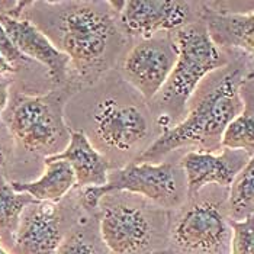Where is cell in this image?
Returning a JSON list of instances; mask_svg holds the SVG:
<instances>
[{
	"instance_id": "30bf717a",
	"label": "cell",
	"mask_w": 254,
	"mask_h": 254,
	"mask_svg": "<svg viewBox=\"0 0 254 254\" xmlns=\"http://www.w3.org/2000/svg\"><path fill=\"white\" fill-rule=\"evenodd\" d=\"M119 15L122 29L128 37L148 39L172 34L199 20L190 1L180 0H129L111 1Z\"/></svg>"
},
{
	"instance_id": "7402d4cb",
	"label": "cell",
	"mask_w": 254,
	"mask_h": 254,
	"mask_svg": "<svg viewBox=\"0 0 254 254\" xmlns=\"http://www.w3.org/2000/svg\"><path fill=\"white\" fill-rule=\"evenodd\" d=\"M0 54H3L6 57V60L9 63H12L18 70H19V65L32 63L31 60L26 59L16 48V45L13 44V41L10 39L9 34L6 32V29H4V26L1 23H0Z\"/></svg>"
},
{
	"instance_id": "83f0119b",
	"label": "cell",
	"mask_w": 254,
	"mask_h": 254,
	"mask_svg": "<svg viewBox=\"0 0 254 254\" xmlns=\"http://www.w3.org/2000/svg\"><path fill=\"white\" fill-rule=\"evenodd\" d=\"M160 254H169V253H167V252H164V253H160Z\"/></svg>"
},
{
	"instance_id": "9a60e30c",
	"label": "cell",
	"mask_w": 254,
	"mask_h": 254,
	"mask_svg": "<svg viewBox=\"0 0 254 254\" xmlns=\"http://www.w3.org/2000/svg\"><path fill=\"white\" fill-rule=\"evenodd\" d=\"M202 20L219 48H237L254 57V12L221 13L203 9Z\"/></svg>"
},
{
	"instance_id": "5b68a950",
	"label": "cell",
	"mask_w": 254,
	"mask_h": 254,
	"mask_svg": "<svg viewBox=\"0 0 254 254\" xmlns=\"http://www.w3.org/2000/svg\"><path fill=\"white\" fill-rule=\"evenodd\" d=\"M170 212L147 199L112 192L99 203V230L111 254H160L169 247Z\"/></svg>"
},
{
	"instance_id": "d6986e66",
	"label": "cell",
	"mask_w": 254,
	"mask_h": 254,
	"mask_svg": "<svg viewBox=\"0 0 254 254\" xmlns=\"http://www.w3.org/2000/svg\"><path fill=\"white\" fill-rule=\"evenodd\" d=\"M92 214L84 212L70 227L57 254H111L102 240L99 222H93Z\"/></svg>"
},
{
	"instance_id": "cb8c5ba5",
	"label": "cell",
	"mask_w": 254,
	"mask_h": 254,
	"mask_svg": "<svg viewBox=\"0 0 254 254\" xmlns=\"http://www.w3.org/2000/svg\"><path fill=\"white\" fill-rule=\"evenodd\" d=\"M10 84H12V78L9 76L0 77V119L10 102Z\"/></svg>"
},
{
	"instance_id": "5bb4252c",
	"label": "cell",
	"mask_w": 254,
	"mask_h": 254,
	"mask_svg": "<svg viewBox=\"0 0 254 254\" xmlns=\"http://www.w3.org/2000/svg\"><path fill=\"white\" fill-rule=\"evenodd\" d=\"M44 160L67 161L76 175V188L106 185L112 169L111 161L99 151L89 137L80 129H71L70 142L64 148V151Z\"/></svg>"
},
{
	"instance_id": "7a4b0ae2",
	"label": "cell",
	"mask_w": 254,
	"mask_h": 254,
	"mask_svg": "<svg viewBox=\"0 0 254 254\" xmlns=\"http://www.w3.org/2000/svg\"><path fill=\"white\" fill-rule=\"evenodd\" d=\"M246 74L240 67H222L202 81L185 118L161 132L138 157L137 163H163L180 148L218 153L228 125L243 111L240 87Z\"/></svg>"
},
{
	"instance_id": "4316f807",
	"label": "cell",
	"mask_w": 254,
	"mask_h": 254,
	"mask_svg": "<svg viewBox=\"0 0 254 254\" xmlns=\"http://www.w3.org/2000/svg\"><path fill=\"white\" fill-rule=\"evenodd\" d=\"M0 254H12L9 250H6L1 244H0Z\"/></svg>"
},
{
	"instance_id": "ffe728a7",
	"label": "cell",
	"mask_w": 254,
	"mask_h": 254,
	"mask_svg": "<svg viewBox=\"0 0 254 254\" xmlns=\"http://www.w3.org/2000/svg\"><path fill=\"white\" fill-rule=\"evenodd\" d=\"M225 205L228 218L233 221H243L254 215V157L228 188Z\"/></svg>"
},
{
	"instance_id": "603a6c76",
	"label": "cell",
	"mask_w": 254,
	"mask_h": 254,
	"mask_svg": "<svg viewBox=\"0 0 254 254\" xmlns=\"http://www.w3.org/2000/svg\"><path fill=\"white\" fill-rule=\"evenodd\" d=\"M29 4L31 1H0V15L13 19H22Z\"/></svg>"
},
{
	"instance_id": "484cf974",
	"label": "cell",
	"mask_w": 254,
	"mask_h": 254,
	"mask_svg": "<svg viewBox=\"0 0 254 254\" xmlns=\"http://www.w3.org/2000/svg\"><path fill=\"white\" fill-rule=\"evenodd\" d=\"M9 153H10V150H9L7 141H6L4 135L0 132V170L4 167V164L7 161V157H9Z\"/></svg>"
},
{
	"instance_id": "44dd1931",
	"label": "cell",
	"mask_w": 254,
	"mask_h": 254,
	"mask_svg": "<svg viewBox=\"0 0 254 254\" xmlns=\"http://www.w3.org/2000/svg\"><path fill=\"white\" fill-rule=\"evenodd\" d=\"M233 230L230 254H254V215L243 221L230 219Z\"/></svg>"
},
{
	"instance_id": "3957f363",
	"label": "cell",
	"mask_w": 254,
	"mask_h": 254,
	"mask_svg": "<svg viewBox=\"0 0 254 254\" xmlns=\"http://www.w3.org/2000/svg\"><path fill=\"white\" fill-rule=\"evenodd\" d=\"M153 112L150 105L122 86L102 89L86 114L83 131L92 144L112 160L137 161L151 144Z\"/></svg>"
},
{
	"instance_id": "ac0fdd59",
	"label": "cell",
	"mask_w": 254,
	"mask_h": 254,
	"mask_svg": "<svg viewBox=\"0 0 254 254\" xmlns=\"http://www.w3.org/2000/svg\"><path fill=\"white\" fill-rule=\"evenodd\" d=\"M38 202L28 193L13 190L9 182L0 175V244L6 250H12L25 209Z\"/></svg>"
},
{
	"instance_id": "8fae6325",
	"label": "cell",
	"mask_w": 254,
	"mask_h": 254,
	"mask_svg": "<svg viewBox=\"0 0 254 254\" xmlns=\"http://www.w3.org/2000/svg\"><path fill=\"white\" fill-rule=\"evenodd\" d=\"M59 203L34 202L20 219L12 254H57L70 230Z\"/></svg>"
},
{
	"instance_id": "d4e9b609",
	"label": "cell",
	"mask_w": 254,
	"mask_h": 254,
	"mask_svg": "<svg viewBox=\"0 0 254 254\" xmlns=\"http://www.w3.org/2000/svg\"><path fill=\"white\" fill-rule=\"evenodd\" d=\"M16 71H18V68L12 63H9L3 54H0V77H6V76L15 74Z\"/></svg>"
},
{
	"instance_id": "52a82bcc",
	"label": "cell",
	"mask_w": 254,
	"mask_h": 254,
	"mask_svg": "<svg viewBox=\"0 0 254 254\" xmlns=\"http://www.w3.org/2000/svg\"><path fill=\"white\" fill-rule=\"evenodd\" d=\"M78 206L87 214L98 212L103 196L112 192L137 195L156 206L175 211L188 200V185L182 166L163 163H128L114 169L103 186L76 188Z\"/></svg>"
},
{
	"instance_id": "ba28073f",
	"label": "cell",
	"mask_w": 254,
	"mask_h": 254,
	"mask_svg": "<svg viewBox=\"0 0 254 254\" xmlns=\"http://www.w3.org/2000/svg\"><path fill=\"white\" fill-rule=\"evenodd\" d=\"M231 225L227 205L200 193L170 212L169 254H230Z\"/></svg>"
},
{
	"instance_id": "277c9868",
	"label": "cell",
	"mask_w": 254,
	"mask_h": 254,
	"mask_svg": "<svg viewBox=\"0 0 254 254\" xmlns=\"http://www.w3.org/2000/svg\"><path fill=\"white\" fill-rule=\"evenodd\" d=\"M173 37L179 48L176 64L153 103H148L161 132L185 118L188 105L202 81L228 64L202 18L177 29Z\"/></svg>"
},
{
	"instance_id": "9c48e42d",
	"label": "cell",
	"mask_w": 254,
	"mask_h": 254,
	"mask_svg": "<svg viewBox=\"0 0 254 254\" xmlns=\"http://www.w3.org/2000/svg\"><path fill=\"white\" fill-rule=\"evenodd\" d=\"M177 56L179 48L173 32L139 39L124 57L122 78L148 103L166 84Z\"/></svg>"
},
{
	"instance_id": "7c38bea8",
	"label": "cell",
	"mask_w": 254,
	"mask_h": 254,
	"mask_svg": "<svg viewBox=\"0 0 254 254\" xmlns=\"http://www.w3.org/2000/svg\"><path fill=\"white\" fill-rule=\"evenodd\" d=\"M252 156L243 150L222 148L218 153L188 151L180 158L186 177L188 197L197 195L208 186L230 188Z\"/></svg>"
},
{
	"instance_id": "4fadbf2b",
	"label": "cell",
	"mask_w": 254,
	"mask_h": 254,
	"mask_svg": "<svg viewBox=\"0 0 254 254\" xmlns=\"http://www.w3.org/2000/svg\"><path fill=\"white\" fill-rule=\"evenodd\" d=\"M0 23L26 59L38 61L47 68L48 76L56 86L65 87L71 84V65L68 57L63 54L31 20L25 18L13 19L0 15Z\"/></svg>"
},
{
	"instance_id": "8992f818",
	"label": "cell",
	"mask_w": 254,
	"mask_h": 254,
	"mask_svg": "<svg viewBox=\"0 0 254 254\" xmlns=\"http://www.w3.org/2000/svg\"><path fill=\"white\" fill-rule=\"evenodd\" d=\"M65 86L47 95L15 93L10 96L3 122L9 135L22 150L44 156L60 154L70 142L71 128L65 122V106L73 92Z\"/></svg>"
},
{
	"instance_id": "2e32d148",
	"label": "cell",
	"mask_w": 254,
	"mask_h": 254,
	"mask_svg": "<svg viewBox=\"0 0 254 254\" xmlns=\"http://www.w3.org/2000/svg\"><path fill=\"white\" fill-rule=\"evenodd\" d=\"M42 175L32 182H10L13 190L28 193L38 202L60 203L67 193L76 189V175L67 161L44 160Z\"/></svg>"
},
{
	"instance_id": "6da1fadb",
	"label": "cell",
	"mask_w": 254,
	"mask_h": 254,
	"mask_svg": "<svg viewBox=\"0 0 254 254\" xmlns=\"http://www.w3.org/2000/svg\"><path fill=\"white\" fill-rule=\"evenodd\" d=\"M23 18L68 57L77 86L95 84L127 44L111 1H31Z\"/></svg>"
},
{
	"instance_id": "e0dca14e",
	"label": "cell",
	"mask_w": 254,
	"mask_h": 254,
	"mask_svg": "<svg viewBox=\"0 0 254 254\" xmlns=\"http://www.w3.org/2000/svg\"><path fill=\"white\" fill-rule=\"evenodd\" d=\"M240 93L243 111L228 125L222 137V148L243 150L254 157V73L243 78Z\"/></svg>"
}]
</instances>
